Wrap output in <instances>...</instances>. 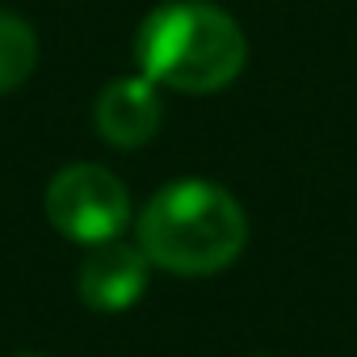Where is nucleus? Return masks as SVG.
Wrapping results in <instances>:
<instances>
[{"mask_svg":"<svg viewBox=\"0 0 357 357\" xmlns=\"http://www.w3.org/2000/svg\"><path fill=\"white\" fill-rule=\"evenodd\" d=\"M244 59L240 22L211 0H168L135 34L139 76L172 93H219L244 72Z\"/></svg>","mask_w":357,"mask_h":357,"instance_id":"1","label":"nucleus"},{"mask_svg":"<svg viewBox=\"0 0 357 357\" xmlns=\"http://www.w3.org/2000/svg\"><path fill=\"white\" fill-rule=\"evenodd\" d=\"M248 244L244 206L215 181H172L139 211V248L176 278L223 273Z\"/></svg>","mask_w":357,"mask_h":357,"instance_id":"2","label":"nucleus"},{"mask_svg":"<svg viewBox=\"0 0 357 357\" xmlns=\"http://www.w3.org/2000/svg\"><path fill=\"white\" fill-rule=\"evenodd\" d=\"M47 219L76 244H109L130 227V194L101 164H68L47 185Z\"/></svg>","mask_w":357,"mask_h":357,"instance_id":"3","label":"nucleus"},{"mask_svg":"<svg viewBox=\"0 0 357 357\" xmlns=\"http://www.w3.org/2000/svg\"><path fill=\"white\" fill-rule=\"evenodd\" d=\"M147 278H151V261L139 244H122V240H109V244H97L84 265H80V298L89 311H130L143 290H147Z\"/></svg>","mask_w":357,"mask_h":357,"instance_id":"4","label":"nucleus"},{"mask_svg":"<svg viewBox=\"0 0 357 357\" xmlns=\"http://www.w3.org/2000/svg\"><path fill=\"white\" fill-rule=\"evenodd\" d=\"M93 122L109 147H122V151L143 147L164 122L160 89L147 76H122L101 89V97L93 105Z\"/></svg>","mask_w":357,"mask_h":357,"instance_id":"5","label":"nucleus"},{"mask_svg":"<svg viewBox=\"0 0 357 357\" xmlns=\"http://www.w3.org/2000/svg\"><path fill=\"white\" fill-rule=\"evenodd\" d=\"M38 68V38L34 30L17 17L0 9V93H13L26 84Z\"/></svg>","mask_w":357,"mask_h":357,"instance_id":"6","label":"nucleus"},{"mask_svg":"<svg viewBox=\"0 0 357 357\" xmlns=\"http://www.w3.org/2000/svg\"><path fill=\"white\" fill-rule=\"evenodd\" d=\"M26 357H30V353H26Z\"/></svg>","mask_w":357,"mask_h":357,"instance_id":"7","label":"nucleus"}]
</instances>
